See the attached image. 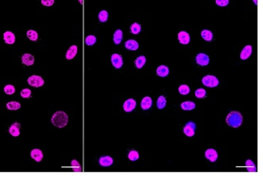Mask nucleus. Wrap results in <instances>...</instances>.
I'll list each match as a JSON object with an SVG mask.
<instances>
[{
    "label": "nucleus",
    "mask_w": 263,
    "mask_h": 176,
    "mask_svg": "<svg viewBox=\"0 0 263 176\" xmlns=\"http://www.w3.org/2000/svg\"><path fill=\"white\" fill-rule=\"evenodd\" d=\"M68 121H69L68 115L63 111H57L51 118V122L53 125L59 128H64L66 125L67 124Z\"/></svg>",
    "instance_id": "1"
},
{
    "label": "nucleus",
    "mask_w": 263,
    "mask_h": 176,
    "mask_svg": "<svg viewBox=\"0 0 263 176\" xmlns=\"http://www.w3.org/2000/svg\"><path fill=\"white\" fill-rule=\"evenodd\" d=\"M242 121H243V117L241 115V114L238 111L230 112L226 118L227 124L234 128H239L242 123Z\"/></svg>",
    "instance_id": "2"
},
{
    "label": "nucleus",
    "mask_w": 263,
    "mask_h": 176,
    "mask_svg": "<svg viewBox=\"0 0 263 176\" xmlns=\"http://www.w3.org/2000/svg\"><path fill=\"white\" fill-rule=\"evenodd\" d=\"M202 83L205 86L214 88L219 85V79L214 76H206L202 78Z\"/></svg>",
    "instance_id": "3"
},
{
    "label": "nucleus",
    "mask_w": 263,
    "mask_h": 176,
    "mask_svg": "<svg viewBox=\"0 0 263 176\" xmlns=\"http://www.w3.org/2000/svg\"><path fill=\"white\" fill-rule=\"evenodd\" d=\"M28 83L29 85H31V86H33V87H41L43 85H44V79L41 78V76H30L29 78L28 79Z\"/></svg>",
    "instance_id": "4"
},
{
    "label": "nucleus",
    "mask_w": 263,
    "mask_h": 176,
    "mask_svg": "<svg viewBox=\"0 0 263 176\" xmlns=\"http://www.w3.org/2000/svg\"><path fill=\"white\" fill-rule=\"evenodd\" d=\"M111 61L114 68H121L123 65V60L122 57L118 54H113L111 57Z\"/></svg>",
    "instance_id": "5"
},
{
    "label": "nucleus",
    "mask_w": 263,
    "mask_h": 176,
    "mask_svg": "<svg viewBox=\"0 0 263 176\" xmlns=\"http://www.w3.org/2000/svg\"><path fill=\"white\" fill-rule=\"evenodd\" d=\"M196 125L192 122L187 123L184 128V133L187 136H193L195 133Z\"/></svg>",
    "instance_id": "6"
},
{
    "label": "nucleus",
    "mask_w": 263,
    "mask_h": 176,
    "mask_svg": "<svg viewBox=\"0 0 263 176\" xmlns=\"http://www.w3.org/2000/svg\"><path fill=\"white\" fill-rule=\"evenodd\" d=\"M196 61L199 65L201 66H207L210 62L209 57L207 56L206 54H198L196 57Z\"/></svg>",
    "instance_id": "7"
},
{
    "label": "nucleus",
    "mask_w": 263,
    "mask_h": 176,
    "mask_svg": "<svg viewBox=\"0 0 263 176\" xmlns=\"http://www.w3.org/2000/svg\"><path fill=\"white\" fill-rule=\"evenodd\" d=\"M135 107L136 102L134 99H132V98L126 100L124 102V105H123V108H124V111L126 112H130V111H133Z\"/></svg>",
    "instance_id": "8"
},
{
    "label": "nucleus",
    "mask_w": 263,
    "mask_h": 176,
    "mask_svg": "<svg viewBox=\"0 0 263 176\" xmlns=\"http://www.w3.org/2000/svg\"><path fill=\"white\" fill-rule=\"evenodd\" d=\"M205 157H206L208 160H210L211 162H214L216 161V159L218 157V153H217V152H216L215 149H207V150L205 152Z\"/></svg>",
    "instance_id": "9"
},
{
    "label": "nucleus",
    "mask_w": 263,
    "mask_h": 176,
    "mask_svg": "<svg viewBox=\"0 0 263 176\" xmlns=\"http://www.w3.org/2000/svg\"><path fill=\"white\" fill-rule=\"evenodd\" d=\"M31 157L32 158L34 159L36 162H40L43 159V153L42 151L38 149H34L31 151Z\"/></svg>",
    "instance_id": "10"
},
{
    "label": "nucleus",
    "mask_w": 263,
    "mask_h": 176,
    "mask_svg": "<svg viewBox=\"0 0 263 176\" xmlns=\"http://www.w3.org/2000/svg\"><path fill=\"white\" fill-rule=\"evenodd\" d=\"M178 40L180 43H181V44H188L190 41V35L186 32H180L178 33Z\"/></svg>",
    "instance_id": "11"
},
{
    "label": "nucleus",
    "mask_w": 263,
    "mask_h": 176,
    "mask_svg": "<svg viewBox=\"0 0 263 176\" xmlns=\"http://www.w3.org/2000/svg\"><path fill=\"white\" fill-rule=\"evenodd\" d=\"M3 39L7 44H13L16 41V37H15V34L13 33L7 31L3 34Z\"/></svg>",
    "instance_id": "12"
},
{
    "label": "nucleus",
    "mask_w": 263,
    "mask_h": 176,
    "mask_svg": "<svg viewBox=\"0 0 263 176\" xmlns=\"http://www.w3.org/2000/svg\"><path fill=\"white\" fill-rule=\"evenodd\" d=\"M113 158L109 156H105L101 157L99 160V163L101 166H110L111 165L113 164Z\"/></svg>",
    "instance_id": "13"
},
{
    "label": "nucleus",
    "mask_w": 263,
    "mask_h": 176,
    "mask_svg": "<svg viewBox=\"0 0 263 176\" xmlns=\"http://www.w3.org/2000/svg\"><path fill=\"white\" fill-rule=\"evenodd\" d=\"M252 54V46L251 45H246L243 50L241 53V59L242 60H245L249 58Z\"/></svg>",
    "instance_id": "14"
},
{
    "label": "nucleus",
    "mask_w": 263,
    "mask_h": 176,
    "mask_svg": "<svg viewBox=\"0 0 263 176\" xmlns=\"http://www.w3.org/2000/svg\"><path fill=\"white\" fill-rule=\"evenodd\" d=\"M34 57L30 54H24L22 56V62L27 66H31L34 63Z\"/></svg>",
    "instance_id": "15"
},
{
    "label": "nucleus",
    "mask_w": 263,
    "mask_h": 176,
    "mask_svg": "<svg viewBox=\"0 0 263 176\" xmlns=\"http://www.w3.org/2000/svg\"><path fill=\"white\" fill-rule=\"evenodd\" d=\"M20 124L18 123H15L11 125L10 128H9V132L11 136H18L20 135Z\"/></svg>",
    "instance_id": "16"
},
{
    "label": "nucleus",
    "mask_w": 263,
    "mask_h": 176,
    "mask_svg": "<svg viewBox=\"0 0 263 176\" xmlns=\"http://www.w3.org/2000/svg\"><path fill=\"white\" fill-rule=\"evenodd\" d=\"M125 46L127 50H136L139 48V44L134 40H128L125 43Z\"/></svg>",
    "instance_id": "17"
},
{
    "label": "nucleus",
    "mask_w": 263,
    "mask_h": 176,
    "mask_svg": "<svg viewBox=\"0 0 263 176\" xmlns=\"http://www.w3.org/2000/svg\"><path fill=\"white\" fill-rule=\"evenodd\" d=\"M77 51H78V48L76 45H71V47L68 49L67 52L66 54V59H72L76 55Z\"/></svg>",
    "instance_id": "18"
},
{
    "label": "nucleus",
    "mask_w": 263,
    "mask_h": 176,
    "mask_svg": "<svg viewBox=\"0 0 263 176\" xmlns=\"http://www.w3.org/2000/svg\"><path fill=\"white\" fill-rule=\"evenodd\" d=\"M156 73L158 74V76L161 77L167 76L168 73H169V69L168 67L164 65H161L158 67L157 70H156Z\"/></svg>",
    "instance_id": "19"
},
{
    "label": "nucleus",
    "mask_w": 263,
    "mask_h": 176,
    "mask_svg": "<svg viewBox=\"0 0 263 176\" xmlns=\"http://www.w3.org/2000/svg\"><path fill=\"white\" fill-rule=\"evenodd\" d=\"M152 105V100L149 97H145L142 100L141 107L143 110H147Z\"/></svg>",
    "instance_id": "20"
},
{
    "label": "nucleus",
    "mask_w": 263,
    "mask_h": 176,
    "mask_svg": "<svg viewBox=\"0 0 263 176\" xmlns=\"http://www.w3.org/2000/svg\"><path fill=\"white\" fill-rule=\"evenodd\" d=\"M122 36H123V33H122V30L117 29V30L114 33V35H113V42H114V43L117 44V45L120 44L122 40Z\"/></svg>",
    "instance_id": "21"
},
{
    "label": "nucleus",
    "mask_w": 263,
    "mask_h": 176,
    "mask_svg": "<svg viewBox=\"0 0 263 176\" xmlns=\"http://www.w3.org/2000/svg\"><path fill=\"white\" fill-rule=\"evenodd\" d=\"M195 104L192 102H189V101H187V102H185L183 103H181V107L182 110H184V111H191L193 109H194L195 108Z\"/></svg>",
    "instance_id": "22"
},
{
    "label": "nucleus",
    "mask_w": 263,
    "mask_h": 176,
    "mask_svg": "<svg viewBox=\"0 0 263 176\" xmlns=\"http://www.w3.org/2000/svg\"><path fill=\"white\" fill-rule=\"evenodd\" d=\"M21 106L20 103L17 102H10L7 104V108L10 111H16L19 110Z\"/></svg>",
    "instance_id": "23"
},
{
    "label": "nucleus",
    "mask_w": 263,
    "mask_h": 176,
    "mask_svg": "<svg viewBox=\"0 0 263 176\" xmlns=\"http://www.w3.org/2000/svg\"><path fill=\"white\" fill-rule=\"evenodd\" d=\"M201 35L202 38L204 40H206V41H211L213 38V34L209 30H207V29H205V30H202L201 33Z\"/></svg>",
    "instance_id": "24"
},
{
    "label": "nucleus",
    "mask_w": 263,
    "mask_h": 176,
    "mask_svg": "<svg viewBox=\"0 0 263 176\" xmlns=\"http://www.w3.org/2000/svg\"><path fill=\"white\" fill-rule=\"evenodd\" d=\"M135 66L138 68H142L143 66H144L145 62H146V58L144 56H139V58H137L135 60Z\"/></svg>",
    "instance_id": "25"
},
{
    "label": "nucleus",
    "mask_w": 263,
    "mask_h": 176,
    "mask_svg": "<svg viewBox=\"0 0 263 176\" xmlns=\"http://www.w3.org/2000/svg\"><path fill=\"white\" fill-rule=\"evenodd\" d=\"M245 166H246L247 170L249 172H256L257 171V168L255 166V164L251 160H247L245 162Z\"/></svg>",
    "instance_id": "26"
},
{
    "label": "nucleus",
    "mask_w": 263,
    "mask_h": 176,
    "mask_svg": "<svg viewBox=\"0 0 263 176\" xmlns=\"http://www.w3.org/2000/svg\"><path fill=\"white\" fill-rule=\"evenodd\" d=\"M130 31L133 34H138L141 31V26L138 23H134L132 25L130 26Z\"/></svg>",
    "instance_id": "27"
},
{
    "label": "nucleus",
    "mask_w": 263,
    "mask_h": 176,
    "mask_svg": "<svg viewBox=\"0 0 263 176\" xmlns=\"http://www.w3.org/2000/svg\"><path fill=\"white\" fill-rule=\"evenodd\" d=\"M71 167L73 169L74 172H81L82 171L80 164H79L78 161H76V160H72V162H71Z\"/></svg>",
    "instance_id": "28"
},
{
    "label": "nucleus",
    "mask_w": 263,
    "mask_h": 176,
    "mask_svg": "<svg viewBox=\"0 0 263 176\" xmlns=\"http://www.w3.org/2000/svg\"><path fill=\"white\" fill-rule=\"evenodd\" d=\"M27 37L31 40V41H37L38 38V33L34 30H28L27 32Z\"/></svg>",
    "instance_id": "29"
},
{
    "label": "nucleus",
    "mask_w": 263,
    "mask_h": 176,
    "mask_svg": "<svg viewBox=\"0 0 263 176\" xmlns=\"http://www.w3.org/2000/svg\"><path fill=\"white\" fill-rule=\"evenodd\" d=\"M179 93L181 94V95H186L190 93V88H189V86L186 85H181L178 88Z\"/></svg>",
    "instance_id": "30"
},
{
    "label": "nucleus",
    "mask_w": 263,
    "mask_h": 176,
    "mask_svg": "<svg viewBox=\"0 0 263 176\" xmlns=\"http://www.w3.org/2000/svg\"><path fill=\"white\" fill-rule=\"evenodd\" d=\"M166 105V99L163 96H160L157 100V107L159 109H163Z\"/></svg>",
    "instance_id": "31"
},
{
    "label": "nucleus",
    "mask_w": 263,
    "mask_h": 176,
    "mask_svg": "<svg viewBox=\"0 0 263 176\" xmlns=\"http://www.w3.org/2000/svg\"><path fill=\"white\" fill-rule=\"evenodd\" d=\"M96 42V38L95 36L93 35H89L88 37H86V39H85V42L88 45H94Z\"/></svg>",
    "instance_id": "32"
},
{
    "label": "nucleus",
    "mask_w": 263,
    "mask_h": 176,
    "mask_svg": "<svg viewBox=\"0 0 263 176\" xmlns=\"http://www.w3.org/2000/svg\"><path fill=\"white\" fill-rule=\"evenodd\" d=\"M15 91H16V88H15V87L13 85H7L4 87V92H5L7 95H11V94H13L15 93Z\"/></svg>",
    "instance_id": "33"
},
{
    "label": "nucleus",
    "mask_w": 263,
    "mask_h": 176,
    "mask_svg": "<svg viewBox=\"0 0 263 176\" xmlns=\"http://www.w3.org/2000/svg\"><path fill=\"white\" fill-rule=\"evenodd\" d=\"M98 17H99V20L100 22H105V21L108 20L109 14H108L107 11L104 10V11H101L100 12Z\"/></svg>",
    "instance_id": "34"
},
{
    "label": "nucleus",
    "mask_w": 263,
    "mask_h": 176,
    "mask_svg": "<svg viewBox=\"0 0 263 176\" xmlns=\"http://www.w3.org/2000/svg\"><path fill=\"white\" fill-rule=\"evenodd\" d=\"M128 157H129V159L131 160V161H136V160H138L139 157V153L135 150L130 151V153H129V155H128Z\"/></svg>",
    "instance_id": "35"
},
{
    "label": "nucleus",
    "mask_w": 263,
    "mask_h": 176,
    "mask_svg": "<svg viewBox=\"0 0 263 176\" xmlns=\"http://www.w3.org/2000/svg\"><path fill=\"white\" fill-rule=\"evenodd\" d=\"M206 90L203 89V88H198L197 90L195 91V96L198 97V98H202L206 96Z\"/></svg>",
    "instance_id": "36"
},
{
    "label": "nucleus",
    "mask_w": 263,
    "mask_h": 176,
    "mask_svg": "<svg viewBox=\"0 0 263 176\" xmlns=\"http://www.w3.org/2000/svg\"><path fill=\"white\" fill-rule=\"evenodd\" d=\"M31 90L28 89V88H24L21 92H20V95L24 98H28L29 97L31 96Z\"/></svg>",
    "instance_id": "37"
},
{
    "label": "nucleus",
    "mask_w": 263,
    "mask_h": 176,
    "mask_svg": "<svg viewBox=\"0 0 263 176\" xmlns=\"http://www.w3.org/2000/svg\"><path fill=\"white\" fill-rule=\"evenodd\" d=\"M228 0H216V3L217 5L221 6V7H224L228 4Z\"/></svg>",
    "instance_id": "38"
},
{
    "label": "nucleus",
    "mask_w": 263,
    "mask_h": 176,
    "mask_svg": "<svg viewBox=\"0 0 263 176\" xmlns=\"http://www.w3.org/2000/svg\"><path fill=\"white\" fill-rule=\"evenodd\" d=\"M54 3V0H42V1H41V3H42L43 5L48 6V7L53 5Z\"/></svg>",
    "instance_id": "39"
}]
</instances>
